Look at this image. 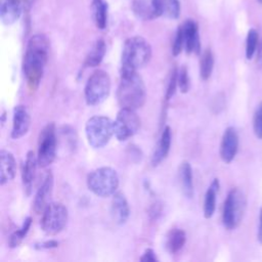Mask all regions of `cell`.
Segmentation results:
<instances>
[{
  "label": "cell",
  "mask_w": 262,
  "mask_h": 262,
  "mask_svg": "<svg viewBox=\"0 0 262 262\" xmlns=\"http://www.w3.org/2000/svg\"><path fill=\"white\" fill-rule=\"evenodd\" d=\"M258 2H260L262 4V0H258Z\"/></svg>",
  "instance_id": "39"
},
{
  "label": "cell",
  "mask_w": 262,
  "mask_h": 262,
  "mask_svg": "<svg viewBox=\"0 0 262 262\" xmlns=\"http://www.w3.org/2000/svg\"><path fill=\"white\" fill-rule=\"evenodd\" d=\"M171 142H172L171 128L169 126H166L161 134L157 147L151 157V165L154 167L160 165L163 162V160L167 158L171 147Z\"/></svg>",
  "instance_id": "17"
},
{
  "label": "cell",
  "mask_w": 262,
  "mask_h": 262,
  "mask_svg": "<svg viewBox=\"0 0 262 262\" xmlns=\"http://www.w3.org/2000/svg\"><path fill=\"white\" fill-rule=\"evenodd\" d=\"M105 51H106L105 42L102 39L97 40L94 43L91 50L89 51L88 55L86 56V59H85V62H84L85 67H89V68L97 67L101 62V60L103 59Z\"/></svg>",
  "instance_id": "25"
},
{
  "label": "cell",
  "mask_w": 262,
  "mask_h": 262,
  "mask_svg": "<svg viewBox=\"0 0 262 262\" xmlns=\"http://www.w3.org/2000/svg\"><path fill=\"white\" fill-rule=\"evenodd\" d=\"M151 47L141 36L128 38L123 46L121 57V75L137 72L150 59Z\"/></svg>",
  "instance_id": "3"
},
{
  "label": "cell",
  "mask_w": 262,
  "mask_h": 262,
  "mask_svg": "<svg viewBox=\"0 0 262 262\" xmlns=\"http://www.w3.org/2000/svg\"><path fill=\"white\" fill-rule=\"evenodd\" d=\"M31 224H32V218L31 217H27L21 225L20 228H18L17 230H15L9 237V247L10 248H16L18 247L21 242L24 241V238L26 237L30 227H31Z\"/></svg>",
  "instance_id": "28"
},
{
  "label": "cell",
  "mask_w": 262,
  "mask_h": 262,
  "mask_svg": "<svg viewBox=\"0 0 262 262\" xmlns=\"http://www.w3.org/2000/svg\"><path fill=\"white\" fill-rule=\"evenodd\" d=\"M213 68H214V55L211 49L207 48L203 52L201 61H200V75L204 81L208 80L211 77Z\"/></svg>",
  "instance_id": "27"
},
{
  "label": "cell",
  "mask_w": 262,
  "mask_h": 262,
  "mask_svg": "<svg viewBox=\"0 0 262 262\" xmlns=\"http://www.w3.org/2000/svg\"><path fill=\"white\" fill-rule=\"evenodd\" d=\"M91 10L95 26L103 30L106 27L107 19V3L105 0H92Z\"/></svg>",
  "instance_id": "23"
},
{
  "label": "cell",
  "mask_w": 262,
  "mask_h": 262,
  "mask_svg": "<svg viewBox=\"0 0 262 262\" xmlns=\"http://www.w3.org/2000/svg\"><path fill=\"white\" fill-rule=\"evenodd\" d=\"M5 118H6V113H5V112H3L2 116H1V123H2V126H3V125H4V123H5Z\"/></svg>",
  "instance_id": "38"
},
{
  "label": "cell",
  "mask_w": 262,
  "mask_h": 262,
  "mask_svg": "<svg viewBox=\"0 0 262 262\" xmlns=\"http://www.w3.org/2000/svg\"><path fill=\"white\" fill-rule=\"evenodd\" d=\"M85 133L93 148H101L114 135V122L105 116H93L86 122Z\"/></svg>",
  "instance_id": "6"
},
{
  "label": "cell",
  "mask_w": 262,
  "mask_h": 262,
  "mask_svg": "<svg viewBox=\"0 0 262 262\" xmlns=\"http://www.w3.org/2000/svg\"><path fill=\"white\" fill-rule=\"evenodd\" d=\"M259 61H260L261 68H262V44H261V48H260V52H259Z\"/></svg>",
  "instance_id": "37"
},
{
  "label": "cell",
  "mask_w": 262,
  "mask_h": 262,
  "mask_svg": "<svg viewBox=\"0 0 262 262\" xmlns=\"http://www.w3.org/2000/svg\"><path fill=\"white\" fill-rule=\"evenodd\" d=\"M184 47V38H183V32L181 26L177 29L175 39L172 46V53L174 56H177L182 51V48Z\"/></svg>",
  "instance_id": "32"
},
{
  "label": "cell",
  "mask_w": 262,
  "mask_h": 262,
  "mask_svg": "<svg viewBox=\"0 0 262 262\" xmlns=\"http://www.w3.org/2000/svg\"><path fill=\"white\" fill-rule=\"evenodd\" d=\"M0 159V184L4 185L14 178L16 172V162L14 156L9 150L6 149H1Z\"/></svg>",
  "instance_id": "18"
},
{
  "label": "cell",
  "mask_w": 262,
  "mask_h": 262,
  "mask_svg": "<svg viewBox=\"0 0 262 262\" xmlns=\"http://www.w3.org/2000/svg\"><path fill=\"white\" fill-rule=\"evenodd\" d=\"M52 188H53V175L50 171H48L44 177V180L41 186L38 188L35 195L33 208L37 214L42 213L44 209L47 207V205L49 204V200L52 193Z\"/></svg>",
  "instance_id": "14"
},
{
  "label": "cell",
  "mask_w": 262,
  "mask_h": 262,
  "mask_svg": "<svg viewBox=\"0 0 262 262\" xmlns=\"http://www.w3.org/2000/svg\"><path fill=\"white\" fill-rule=\"evenodd\" d=\"M48 52L49 42L45 35L36 34L29 39L23 59V72L31 91L37 90L41 83Z\"/></svg>",
  "instance_id": "1"
},
{
  "label": "cell",
  "mask_w": 262,
  "mask_h": 262,
  "mask_svg": "<svg viewBox=\"0 0 262 262\" xmlns=\"http://www.w3.org/2000/svg\"><path fill=\"white\" fill-rule=\"evenodd\" d=\"M87 186L90 191L98 196H111L119 186L118 173L111 167L97 168L88 174Z\"/></svg>",
  "instance_id": "5"
},
{
  "label": "cell",
  "mask_w": 262,
  "mask_h": 262,
  "mask_svg": "<svg viewBox=\"0 0 262 262\" xmlns=\"http://www.w3.org/2000/svg\"><path fill=\"white\" fill-rule=\"evenodd\" d=\"M184 38V48L186 53H196L201 52V42L199 36L198 25L192 19H187L181 26Z\"/></svg>",
  "instance_id": "13"
},
{
  "label": "cell",
  "mask_w": 262,
  "mask_h": 262,
  "mask_svg": "<svg viewBox=\"0 0 262 262\" xmlns=\"http://www.w3.org/2000/svg\"><path fill=\"white\" fill-rule=\"evenodd\" d=\"M177 75H178V69H177V68H174L173 71H172V73H171L170 80H169L168 87H167V91H166V99H167V100H169L170 98H172V96H173L174 93H175L176 86H178V83H177Z\"/></svg>",
  "instance_id": "33"
},
{
  "label": "cell",
  "mask_w": 262,
  "mask_h": 262,
  "mask_svg": "<svg viewBox=\"0 0 262 262\" xmlns=\"http://www.w3.org/2000/svg\"><path fill=\"white\" fill-rule=\"evenodd\" d=\"M117 99L121 107L138 110L146 99L144 82L137 72L121 75V81L117 90Z\"/></svg>",
  "instance_id": "2"
},
{
  "label": "cell",
  "mask_w": 262,
  "mask_h": 262,
  "mask_svg": "<svg viewBox=\"0 0 262 262\" xmlns=\"http://www.w3.org/2000/svg\"><path fill=\"white\" fill-rule=\"evenodd\" d=\"M258 45V33L255 29H251L247 35L246 41V57L247 59H252Z\"/></svg>",
  "instance_id": "29"
},
{
  "label": "cell",
  "mask_w": 262,
  "mask_h": 262,
  "mask_svg": "<svg viewBox=\"0 0 262 262\" xmlns=\"http://www.w3.org/2000/svg\"><path fill=\"white\" fill-rule=\"evenodd\" d=\"M68 218V209L63 204L49 203L42 212L40 225L46 234L55 235L64 228Z\"/></svg>",
  "instance_id": "8"
},
{
  "label": "cell",
  "mask_w": 262,
  "mask_h": 262,
  "mask_svg": "<svg viewBox=\"0 0 262 262\" xmlns=\"http://www.w3.org/2000/svg\"><path fill=\"white\" fill-rule=\"evenodd\" d=\"M111 214L113 220L118 225L126 223L130 216V208L128 201L125 194L122 191H116L113 194L112 205H111Z\"/></svg>",
  "instance_id": "15"
},
{
  "label": "cell",
  "mask_w": 262,
  "mask_h": 262,
  "mask_svg": "<svg viewBox=\"0 0 262 262\" xmlns=\"http://www.w3.org/2000/svg\"><path fill=\"white\" fill-rule=\"evenodd\" d=\"M156 16L177 18L180 14V4L178 0H151Z\"/></svg>",
  "instance_id": "20"
},
{
  "label": "cell",
  "mask_w": 262,
  "mask_h": 262,
  "mask_svg": "<svg viewBox=\"0 0 262 262\" xmlns=\"http://www.w3.org/2000/svg\"><path fill=\"white\" fill-rule=\"evenodd\" d=\"M238 149V135L233 127H227L222 135L220 142V158L229 164L233 161Z\"/></svg>",
  "instance_id": "11"
},
{
  "label": "cell",
  "mask_w": 262,
  "mask_h": 262,
  "mask_svg": "<svg viewBox=\"0 0 262 262\" xmlns=\"http://www.w3.org/2000/svg\"><path fill=\"white\" fill-rule=\"evenodd\" d=\"M177 83H178V88L180 89V92L186 93L189 88V78H188V72L185 66H182L178 70V75H177Z\"/></svg>",
  "instance_id": "31"
},
{
  "label": "cell",
  "mask_w": 262,
  "mask_h": 262,
  "mask_svg": "<svg viewBox=\"0 0 262 262\" xmlns=\"http://www.w3.org/2000/svg\"><path fill=\"white\" fill-rule=\"evenodd\" d=\"M56 130L54 123H48L38 137L37 160L38 166L46 168L53 163L56 157Z\"/></svg>",
  "instance_id": "9"
},
{
  "label": "cell",
  "mask_w": 262,
  "mask_h": 262,
  "mask_svg": "<svg viewBox=\"0 0 262 262\" xmlns=\"http://www.w3.org/2000/svg\"><path fill=\"white\" fill-rule=\"evenodd\" d=\"M31 126V116L26 105L18 104L13 110L11 138L19 139L25 136Z\"/></svg>",
  "instance_id": "12"
},
{
  "label": "cell",
  "mask_w": 262,
  "mask_h": 262,
  "mask_svg": "<svg viewBox=\"0 0 262 262\" xmlns=\"http://www.w3.org/2000/svg\"><path fill=\"white\" fill-rule=\"evenodd\" d=\"M179 180L181 183V189L185 196H193V180H192V168L187 161H183L179 166Z\"/></svg>",
  "instance_id": "22"
},
{
  "label": "cell",
  "mask_w": 262,
  "mask_h": 262,
  "mask_svg": "<svg viewBox=\"0 0 262 262\" xmlns=\"http://www.w3.org/2000/svg\"><path fill=\"white\" fill-rule=\"evenodd\" d=\"M132 10L134 14L142 20H150L157 17L151 0H133Z\"/></svg>",
  "instance_id": "24"
},
{
  "label": "cell",
  "mask_w": 262,
  "mask_h": 262,
  "mask_svg": "<svg viewBox=\"0 0 262 262\" xmlns=\"http://www.w3.org/2000/svg\"><path fill=\"white\" fill-rule=\"evenodd\" d=\"M257 239L260 244H262V208L260 209V214H259V226L257 231Z\"/></svg>",
  "instance_id": "36"
},
{
  "label": "cell",
  "mask_w": 262,
  "mask_h": 262,
  "mask_svg": "<svg viewBox=\"0 0 262 262\" xmlns=\"http://www.w3.org/2000/svg\"><path fill=\"white\" fill-rule=\"evenodd\" d=\"M59 245V243L55 239H50V241H45L42 243H36L34 245L35 249L37 250H47V249H53V248H57Z\"/></svg>",
  "instance_id": "34"
},
{
  "label": "cell",
  "mask_w": 262,
  "mask_h": 262,
  "mask_svg": "<svg viewBox=\"0 0 262 262\" xmlns=\"http://www.w3.org/2000/svg\"><path fill=\"white\" fill-rule=\"evenodd\" d=\"M140 125V118L134 110L121 107L114 121V135L119 141H125L139 131Z\"/></svg>",
  "instance_id": "10"
},
{
  "label": "cell",
  "mask_w": 262,
  "mask_h": 262,
  "mask_svg": "<svg viewBox=\"0 0 262 262\" xmlns=\"http://www.w3.org/2000/svg\"><path fill=\"white\" fill-rule=\"evenodd\" d=\"M185 242H186V234L184 230L180 228H174V229H171L168 233L166 247L171 254H176L183 248V246L185 245Z\"/></svg>",
  "instance_id": "26"
},
{
  "label": "cell",
  "mask_w": 262,
  "mask_h": 262,
  "mask_svg": "<svg viewBox=\"0 0 262 262\" xmlns=\"http://www.w3.org/2000/svg\"><path fill=\"white\" fill-rule=\"evenodd\" d=\"M253 130L257 138L262 139V101L256 107L253 117Z\"/></svg>",
  "instance_id": "30"
},
{
  "label": "cell",
  "mask_w": 262,
  "mask_h": 262,
  "mask_svg": "<svg viewBox=\"0 0 262 262\" xmlns=\"http://www.w3.org/2000/svg\"><path fill=\"white\" fill-rule=\"evenodd\" d=\"M38 166L37 155L33 150H29L21 169V180L26 193L29 195L32 191L33 182L36 176V169Z\"/></svg>",
  "instance_id": "16"
},
{
  "label": "cell",
  "mask_w": 262,
  "mask_h": 262,
  "mask_svg": "<svg viewBox=\"0 0 262 262\" xmlns=\"http://www.w3.org/2000/svg\"><path fill=\"white\" fill-rule=\"evenodd\" d=\"M247 209V198L244 191L237 187L232 188L223 205L222 222L226 229L232 230L242 223Z\"/></svg>",
  "instance_id": "4"
},
{
  "label": "cell",
  "mask_w": 262,
  "mask_h": 262,
  "mask_svg": "<svg viewBox=\"0 0 262 262\" xmlns=\"http://www.w3.org/2000/svg\"><path fill=\"white\" fill-rule=\"evenodd\" d=\"M219 187H220L219 180L217 178H215L205 193L203 212H204V217L207 219L211 218L214 215V212L216 209L217 192L219 190Z\"/></svg>",
  "instance_id": "21"
},
{
  "label": "cell",
  "mask_w": 262,
  "mask_h": 262,
  "mask_svg": "<svg viewBox=\"0 0 262 262\" xmlns=\"http://www.w3.org/2000/svg\"><path fill=\"white\" fill-rule=\"evenodd\" d=\"M111 91V78L103 70L94 71L88 78L84 94L89 105H97L104 101Z\"/></svg>",
  "instance_id": "7"
},
{
  "label": "cell",
  "mask_w": 262,
  "mask_h": 262,
  "mask_svg": "<svg viewBox=\"0 0 262 262\" xmlns=\"http://www.w3.org/2000/svg\"><path fill=\"white\" fill-rule=\"evenodd\" d=\"M140 261L142 262H156L158 261L157 255L155 253V251L150 248H147L144 253L142 254V256L140 257Z\"/></svg>",
  "instance_id": "35"
},
{
  "label": "cell",
  "mask_w": 262,
  "mask_h": 262,
  "mask_svg": "<svg viewBox=\"0 0 262 262\" xmlns=\"http://www.w3.org/2000/svg\"><path fill=\"white\" fill-rule=\"evenodd\" d=\"M21 13L19 0H0V17L4 25H12Z\"/></svg>",
  "instance_id": "19"
}]
</instances>
